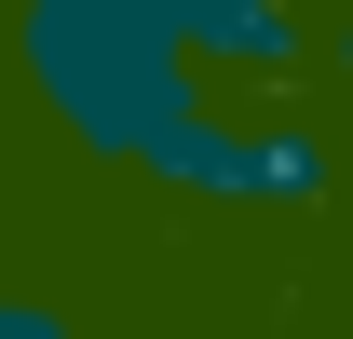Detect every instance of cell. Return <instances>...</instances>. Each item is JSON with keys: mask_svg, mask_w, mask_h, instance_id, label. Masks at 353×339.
Wrapping results in <instances>:
<instances>
[{"mask_svg": "<svg viewBox=\"0 0 353 339\" xmlns=\"http://www.w3.org/2000/svg\"><path fill=\"white\" fill-rule=\"evenodd\" d=\"M14 68L41 82V109L123 163L204 176L218 123H204V68L176 41V0H28L14 14Z\"/></svg>", "mask_w": 353, "mask_h": 339, "instance_id": "cell-1", "label": "cell"}, {"mask_svg": "<svg viewBox=\"0 0 353 339\" xmlns=\"http://www.w3.org/2000/svg\"><path fill=\"white\" fill-rule=\"evenodd\" d=\"M190 68H285L299 54V0H176Z\"/></svg>", "mask_w": 353, "mask_h": 339, "instance_id": "cell-2", "label": "cell"}, {"mask_svg": "<svg viewBox=\"0 0 353 339\" xmlns=\"http://www.w3.org/2000/svg\"><path fill=\"white\" fill-rule=\"evenodd\" d=\"M0 339H68V326H54L41 298H0Z\"/></svg>", "mask_w": 353, "mask_h": 339, "instance_id": "cell-3", "label": "cell"}]
</instances>
